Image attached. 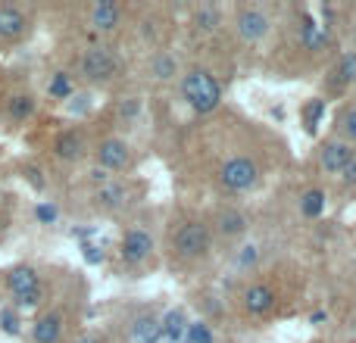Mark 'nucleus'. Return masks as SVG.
Returning a JSON list of instances; mask_svg holds the SVG:
<instances>
[{
    "mask_svg": "<svg viewBox=\"0 0 356 343\" xmlns=\"http://www.w3.org/2000/svg\"><path fill=\"white\" fill-rule=\"evenodd\" d=\"M188 312L181 306H172L160 315V340L156 343H188Z\"/></svg>",
    "mask_w": 356,
    "mask_h": 343,
    "instance_id": "f3484780",
    "label": "nucleus"
},
{
    "mask_svg": "<svg viewBox=\"0 0 356 343\" xmlns=\"http://www.w3.org/2000/svg\"><path fill=\"white\" fill-rule=\"evenodd\" d=\"M338 135H341V141L356 144V106H347V110L341 112V119H338Z\"/></svg>",
    "mask_w": 356,
    "mask_h": 343,
    "instance_id": "c85d7f7f",
    "label": "nucleus"
},
{
    "mask_svg": "<svg viewBox=\"0 0 356 343\" xmlns=\"http://www.w3.org/2000/svg\"><path fill=\"white\" fill-rule=\"evenodd\" d=\"M0 328H3V334H19L22 331V321H19L16 309H3V312H0Z\"/></svg>",
    "mask_w": 356,
    "mask_h": 343,
    "instance_id": "7c9ffc66",
    "label": "nucleus"
},
{
    "mask_svg": "<svg viewBox=\"0 0 356 343\" xmlns=\"http://www.w3.org/2000/svg\"><path fill=\"white\" fill-rule=\"evenodd\" d=\"M81 256H85V262H91V265L104 262V253H100L97 244H81Z\"/></svg>",
    "mask_w": 356,
    "mask_h": 343,
    "instance_id": "f704fd0d",
    "label": "nucleus"
},
{
    "mask_svg": "<svg viewBox=\"0 0 356 343\" xmlns=\"http://www.w3.org/2000/svg\"><path fill=\"white\" fill-rule=\"evenodd\" d=\"M275 300H278L275 290L263 281L244 287V294H241V306H244L247 315H269L272 309H275Z\"/></svg>",
    "mask_w": 356,
    "mask_h": 343,
    "instance_id": "dca6fc26",
    "label": "nucleus"
},
{
    "mask_svg": "<svg viewBox=\"0 0 356 343\" xmlns=\"http://www.w3.org/2000/svg\"><path fill=\"white\" fill-rule=\"evenodd\" d=\"M35 110H38V97L31 91H25V87L10 91L3 97V116H6V122H13V125L29 122V119L35 116Z\"/></svg>",
    "mask_w": 356,
    "mask_h": 343,
    "instance_id": "4468645a",
    "label": "nucleus"
},
{
    "mask_svg": "<svg viewBox=\"0 0 356 343\" xmlns=\"http://www.w3.org/2000/svg\"><path fill=\"white\" fill-rule=\"evenodd\" d=\"M31 28V16L19 3H0V44L25 41Z\"/></svg>",
    "mask_w": 356,
    "mask_h": 343,
    "instance_id": "1a4fd4ad",
    "label": "nucleus"
},
{
    "mask_svg": "<svg viewBox=\"0 0 356 343\" xmlns=\"http://www.w3.org/2000/svg\"><path fill=\"white\" fill-rule=\"evenodd\" d=\"M300 44H303V50H322L328 44V28L307 16L300 25Z\"/></svg>",
    "mask_w": 356,
    "mask_h": 343,
    "instance_id": "4be33fe9",
    "label": "nucleus"
},
{
    "mask_svg": "<svg viewBox=\"0 0 356 343\" xmlns=\"http://www.w3.org/2000/svg\"><path fill=\"white\" fill-rule=\"evenodd\" d=\"M85 153H88V137L81 135L79 128H66V131H60V135H56L54 156L60 162H79Z\"/></svg>",
    "mask_w": 356,
    "mask_h": 343,
    "instance_id": "a211bd4d",
    "label": "nucleus"
},
{
    "mask_svg": "<svg viewBox=\"0 0 356 343\" xmlns=\"http://www.w3.org/2000/svg\"><path fill=\"white\" fill-rule=\"evenodd\" d=\"M88 28L94 31H116L119 22H122V6L119 3H110V0H100V3H91L88 6Z\"/></svg>",
    "mask_w": 356,
    "mask_h": 343,
    "instance_id": "6ab92c4d",
    "label": "nucleus"
},
{
    "mask_svg": "<svg viewBox=\"0 0 356 343\" xmlns=\"http://www.w3.org/2000/svg\"><path fill=\"white\" fill-rule=\"evenodd\" d=\"M63 331H66V315H63V309H47V312H41L31 321L29 337H31V343H60Z\"/></svg>",
    "mask_w": 356,
    "mask_h": 343,
    "instance_id": "9b49d317",
    "label": "nucleus"
},
{
    "mask_svg": "<svg viewBox=\"0 0 356 343\" xmlns=\"http://www.w3.org/2000/svg\"><path fill=\"white\" fill-rule=\"evenodd\" d=\"M147 72H150V78H156V81H172L181 75V66H178V56L172 50H156L147 62Z\"/></svg>",
    "mask_w": 356,
    "mask_h": 343,
    "instance_id": "aec40b11",
    "label": "nucleus"
},
{
    "mask_svg": "<svg viewBox=\"0 0 356 343\" xmlns=\"http://www.w3.org/2000/svg\"><path fill=\"white\" fill-rule=\"evenodd\" d=\"M94 203H97L100 209H106V212H119V209H125L131 203V190L125 181L113 178V181L94 187Z\"/></svg>",
    "mask_w": 356,
    "mask_h": 343,
    "instance_id": "2eb2a0df",
    "label": "nucleus"
},
{
    "mask_svg": "<svg viewBox=\"0 0 356 343\" xmlns=\"http://www.w3.org/2000/svg\"><path fill=\"white\" fill-rule=\"evenodd\" d=\"M259 262V244H253V240H247V244H241L238 250L232 253V265L238 271H247L253 269V265Z\"/></svg>",
    "mask_w": 356,
    "mask_h": 343,
    "instance_id": "a878e982",
    "label": "nucleus"
},
{
    "mask_svg": "<svg viewBox=\"0 0 356 343\" xmlns=\"http://www.w3.org/2000/svg\"><path fill=\"white\" fill-rule=\"evenodd\" d=\"M188 343H216V334H213V325L203 319L191 321L188 325Z\"/></svg>",
    "mask_w": 356,
    "mask_h": 343,
    "instance_id": "c756f323",
    "label": "nucleus"
},
{
    "mask_svg": "<svg viewBox=\"0 0 356 343\" xmlns=\"http://www.w3.org/2000/svg\"><path fill=\"white\" fill-rule=\"evenodd\" d=\"M300 212H303V219H319V215L325 212V190H319V187L303 190Z\"/></svg>",
    "mask_w": 356,
    "mask_h": 343,
    "instance_id": "b1692460",
    "label": "nucleus"
},
{
    "mask_svg": "<svg viewBox=\"0 0 356 343\" xmlns=\"http://www.w3.org/2000/svg\"><path fill=\"white\" fill-rule=\"evenodd\" d=\"M209 244H213V234H209L207 221H184V225L175 228L172 234V250L181 259H203L209 253Z\"/></svg>",
    "mask_w": 356,
    "mask_h": 343,
    "instance_id": "39448f33",
    "label": "nucleus"
},
{
    "mask_svg": "<svg viewBox=\"0 0 356 343\" xmlns=\"http://www.w3.org/2000/svg\"><path fill=\"white\" fill-rule=\"evenodd\" d=\"M160 340V315L154 309H141L125 325V343H156Z\"/></svg>",
    "mask_w": 356,
    "mask_h": 343,
    "instance_id": "f8f14e48",
    "label": "nucleus"
},
{
    "mask_svg": "<svg viewBox=\"0 0 356 343\" xmlns=\"http://www.w3.org/2000/svg\"><path fill=\"white\" fill-rule=\"evenodd\" d=\"M35 219L41 221V225H54V221L60 219V209H56L54 203H38V206H35Z\"/></svg>",
    "mask_w": 356,
    "mask_h": 343,
    "instance_id": "2f4dec72",
    "label": "nucleus"
},
{
    "mask_svg": "<svg viewBox=\"0 0 356 343\" xmlns=\"http://www.w3.org/2000/svg\"><path fill=\"white\" fill-rule=\"evenodd\" d=\"M194 25H197V31H207V35H213V31L222 25L219 6H197V10H194Z\"/></svg>",
    "mask_w": 356,
    "mask_h": 343,
    "instance_id": "bb28decb",
    "label": "nucleus"
},
{
    "mask_svg": "<svg viewBox=\"0 0 356 343\" xmlns=\"http://www.w3.org/2000/svg\"><path fill=\"white\" fill-rule=\"evenodd\" d=\"M141 112H144L141 97H135V94H129V97H119V103H116V119H119L122 125H135L138 119H141Z\"/></svg>",
    "mask_w": 356,
    "mask_h": 343,
    "instance_id": "393cba45",
    "label": "nucleus"
},
{
    "mask_svg": "<svg viewBox=\"0 0 356 343\" xmlns=\"http://www.w3.org/2000/svg\"><path fill=\"white\" fill-rule=\"evenodd\" d=\"M332 75H334L332 85H338V87L356 85V50H344V53L338 56V62H334Z\"/></svg>",
    "mask_w": 356,
    "mask_h": 343,
    "instance_id": "5701e85b",
    "label": "nucleus"
},
{
    "mask_svg": "<svg viewBox=\"0 0 356 343\" xmlns=\"http://www.w3.org/2000/svg\"><path fill=\"white\" fill-rule=\"evenodd\" d=\"M156 244H154V234L147 231V228L135 225L129 228V231L122 234V244H119V256H122L125 265H141L147 262L150 256H154Z\"/></svg>",
    "mask_w": 356,
    "mask_h": 343,
    "instance_id": "0eeeda50",
    "label": "nucleus"
},
{
    "mask_svg": "<svg viewBox=\"0 0 356 343\" xmlns=\"http://www.w3.org/2000/svg\"><path fill=\"white\" fill-rule=\"evenodd\" d=\"M269 12L259 10V6H238L234 10V19H232V28L234 35L241 37L244 44H257L269 35Z\"/></svg>",
    "mask_w": 356,
    "mask_h": 343,
    "instance_id": "423d86ee",
    "label": "nucleus"
},
{
    "mask_svg": "<svg viewBox=\"0 0 356 343\" xmlns=\"http://www.w3.org/2000/svg\"><path fill=\"white\" fill-rule=\"evenodd\" d=\"M338 181H341V187L356 190V156H353V160L344 166V172H341V175H338Z\"/></svg>",
    "mask_w": 356,
    "mask_h": 343,
    "instance_id": "72a5a7b5",
    "label": "nucleus"
},
{
    "mask_svg": "<svg viewBox=\"0 0 356 343\" xmlns=\"http://www.w3.org/2000/svg\"><path fill=\"white\" fill-rule=\"evenodd\" d=\"M303 128H307V135H316V128H319V122H322V116H325V100H319V97H313V100H307L303 103Z\"/></svg>",
    "mask_w": 356,
    "mask_h": 343,
    "instance_id": "cd10ccee",
    "label": "nucleus"
},
{
    "mask_svg": "<svg viewBox=\"0 0 356 343\" xmlns=\"http://www.w3.org/2000/svg\"><path fill=\"white\" fill-rule=\"evenodd\" d=\"M353 37H356V28H353Z\"/></svg>",
    "mask_w": 356,
    "mask_h": 343,
    "instance_id": "58836bf2",
    "label": "nucleus"
},
{
    "mask_svg": "<svg viewBox=\"0 0 356 343\" xmlns=\"http://www.w3.org/2000/svg\"><path fill=\"white\" fill-rule=\"evenodd\" d=\"M72 94H75V75H72V72H63V69H56V72L47 78V97H50V100H60V103H66Z\"/></svg>",
    "mask_w": 356,
    "mask_h": 343,
    "instance_id": "412c9836",
    "label": "nucleus"
},
{
    "mask_svg": "<svg viewBox=\"0 0 356 343\" xmlns=\"http://www.w3.org/2000/svg\"><path fill=\"white\" fill-rule=\"evenodd\" d=\"M247 228H250V219H247V212H241L238 206H225L213 215V234L222 237V240L244 237Z\"/></svg>",
    "mask_w": 356,
    "mask_h": 343,
    "instance_id": "ddd939ff",
    "label": "nucleus"
},
{
    "mask_svg": "<svg viewBox=\"0 0 356 343\" xmlns=\"http://www.w3.org/2000/svg\"><path fill=\"white\" fill-rule=\"evenodd\" d=\"M75 69H79V75L85 81L100 85V81H113V78H116L119 69H122V62H119L116 50L104 47V44H88V47L79 53Z\"/></svg>",
    "mask_w": 356,
    "mask_h": 343,
    "instance_id": "20e7f679",
    "label": "nucleus"
},
{
    "mask_svg": "<svg viewBox=\"0 0 356 343\" xmlns=\"http://www.w3.org/2000/svg\"><path fill=\"white\" fill-rule=\"evenodd\" d=\"M75 343H106V340H104V337H94V334H81V337L75 340Z\"/></svg>",
    "mask_w": 356,
    "mask_h": 343,
    "instance_id": "4c0bfd02",
    "label": "nucleus"
},
{
    "mask_svg": "<svg viewBox=\"0 0 356 343\" xmlns=\"http://www.w3.org/2000/svg\"><path fill=\"white\" fill-rule=\"evenodd\" d=\"M3 287L13 300V309L22 312V309H38L44 303V281L41 271L29 262H19L13 269L3 271Z\"/></svg>",
    "mask_w": 356,
    "mask_h": 343,
    "instance_id": "f03ea898",
    "label": "nucleus"
},
{
    "mask_svg": "<svg viewBox=\"0 0 356 343\" xmlns=\"http://www.w3.org/2000/svg\"><path fill=\"white\" fill-rule=\"evenodd\" d=\"M259 178H263L259 162L253 160V156L238 153V156H228V160L222 162L216 181H219V187L228 190V194H247V190H253L259 184Z\"/></svg>",
    "mask_w": 356,
    "mask_h": 343,
    "instance_id": "7ed1b4c3",
    "label": "nucleus"
},
{
    "mask_svg": "<svg viewBox=\"0 0 356 343\" xmlns=\"http://www.w3.org/2000/svg\"><path fill=\"white\" fill-rule=\"evenodd\" d=\"M94 162H97L100 169H106L110 175H119V172L129 169L131 147L122 141V137H104V141L94 147Z\"/></svg>",
    "mask_w": 356,
    "mask_h": 343,
    "instance_id": "6e6552de",
    "label": "nucleus"
},
{
    "mask_svg": "<svg viewBox=\"0 0 356 343\" xmlns=\"http://www.w3.org/2000/svg\"><path fill=\"white\" fill-rule=\"evenodd\" d=\"M66 103H69V110H72V112H85V110H91V94H88V91H75Z\"/></svg>",
    "mask_w": 356,
    "mask_h": 343,
    "instance_id": "473e14b6",
    "label": "nucleus"
},
{
    "mask_svg": "<svg viewBox=\"0 0 356 343\" xmlns=\"http://www.w3.org/2000/svg\"><path fill=\"white\" fill-rule=\"evenodd\" d=\"M353 156H356L353 144L341 141V137H332V141H325L322 144V150H319V169L325 172L328 178H338Z\"/></svg>",
    "mask_w": 356,
    "mask_h": 343,
    "instance_id": "9d476101",
    "label": "nucleus"
},
{
    "mask_svg": "<svg viewBox=\"0 0 356 343\" xmlns=\"http://www.w3.org/2000/svg\"><path fill=\"white\" fill-rule=\"evenodd\" d=\"M88 178H91V181L97 184V187H100V184H106V181H113V175H110V172H106V169H100V166H94L91 172H88Z\"/></svg>",
    "mask_w": 356,
    "mask_h": 343,
    "instance_id": "c9c22d12",
    "label": "nucleus"
},
{
    "mask_svg": "<svg viewBox=\"0 0 356 343\" xmlns=\"http://www.w3.org/2000/svg\"><path fill=\"white\" fill-rule=\"evenodd\" d=\"M29 181H31V184H35V187H38V190H41V187H44V178H41V169H29Z\"/></svg>",
    "mask_w": 356,
    "mask_h": 343,
    "instance_id": "e433bc0d",
    "label": "nucleus"
},
{
    "mask_svg": "<svg viewBox=\"0 0 356 343\" xmlns=\"http://www.w3.org/2000/svg\"><path fill=\"white\" fill-rule=\"evenodd\" d=\"M178 94L188 110H194L197 116H209L222 103V81L209 69L194 66L178 75Z\"/></svg>",
    "mask_w": 356,
    "mask_h": 343,
    "instance_id": "f257e3e1",
    "label": "nucleus"
}]
</instances>
